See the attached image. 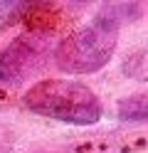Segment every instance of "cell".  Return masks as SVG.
Instances as JSON below:
<instances>
[{"label": "cell", "mask_w": 148, "mask_h": 153, "mask_svg": "<svg viewBox=\"0 0 148 153\" xmlns=\"http://www.w3.org/2000/svg\"><path fill=\"white\" fill-rule=\"evenodd\" d=\"M126 13H116L114 5L104 7L89 25L64 37L54 50V62L59 69L72 74H91L109 64L116 52L118 30L126 20Z\"/></svg>", "instance_id": "obj_1"}, {"label": "cell", "mask_w": 148, "mask_h": 153, "mask_svg": "<svg viewBox=\"0 0 148 153\" xmlns=\"http://www.w3.org/2000/svg\"><path fill=\"white\" fill-rule=\"evenodd\" d=\"M20 104L32 114L74 126H89L101 119L99 97L86 84L74 79H42L22 94Z\"/></svg>", "instance_id": "obj_2"}, {"label": "cell", "mask_w": 148, "mask_h": 153, "mask_svg": "<svg viewBox=\"0 0 148 153\" xmlns=\"http://www.w3.org/2000/svg\"><path fill=\"white\" fill-rule=\"evenodd\" d=\"M49 52V40L42 32L20 35L0 52V87H15L39 72Z\"/></svg>", "instance_id": "obj_3"}, {"label": "cell", "mask_w": 148, "mask_h": 153, "mask_svg": "<svg viewBox=\"0 0 148 153\" xmlns=\"http://www.w3.org/2000/svg\"><path fill=\"white\" fill-rule=\"evenodd\" d=\"M118 116L128 121H143L148 116V99L146 94H133L123 101H118Z\"/></svg>", "instance_id": "obj_4"}, {"label": "cell", "mask_w": 148, "mask_h": 153, "mask_svg": "<svg viewBox=\"0 0 148 153\" xmlns=\"http://www.w3.org/2000/svg\"><path fill=\"white\" fill-rule=\"evenodd\" d=\"M5 146H7V138H5V133H3V131H0V153H3V151H5Z\"/></svg>", "instance_id": "obj_5"}]
</instances>
